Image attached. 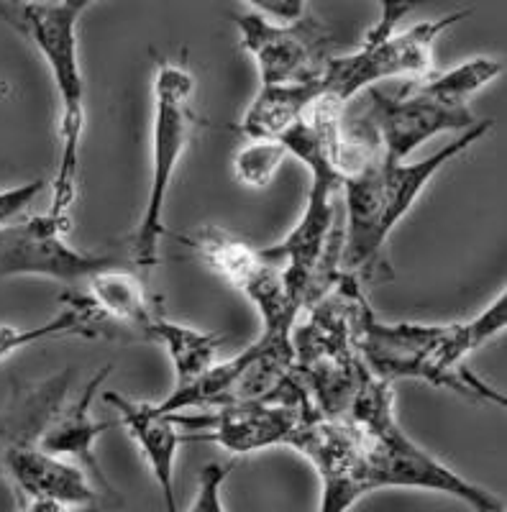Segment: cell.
I'll return each mask as SVG.
<instances>
[{
	"instance_id": "6da1fadb",
	"label": "cell",
	"mask_w": 507,
	"mask_h": 512,
	"mask_svg": "<svg viewBox=\"0 0 507 512\" xmlns=\"http://www.w3.org/2000/svg\"><path fill=\"white\" fill-rule=\"evenodd\" d=\"M500 75V59L474 57L451 70L397 82L395 88H369L338 118V167L346 175L372 157L403 164L433 136L464 134L479 123L469 100Z\"/></svg>"
},
{
	"instance_id": "7a4b0ae2",
	"label": "cell",
	"mask_w": 507,
	"mask_h": 512,
	"mask_svg": "<svg viewBox=\"0 0 507 512\" xmlns=\"http://www.w3.org/2000/svg\"><path fill=\"white\" fill-rule=\"evenodd\" d=\"M492 131V121H479L464 131L459 139L438 149L423 162H385L372 157L346 172L341 180L346 200V226L341 241V264L338 269L351 274L359 285H377L392 277L385 259V246L395 226L408 216L415 200L423 195L428 182L441 172L451 159L464 154L482 136Z\"/></svg>"
},
{
	"instance_id": "3957f363",
	"label": "cell",
	"mask_w": 507,
	"mask_h": 512,
	"mask_svg": "<svg viewBox=\"0 0 507 512\" xmlns=\"http://www.w3.org/2000/svg\"><path fill=\"white\" fill-rule=\"evenodd\" d=\"M90 3H0V18L29 39L47 64L59 98V164L52 180L49 216L70 221L80 175L85 131V77L77 47V21Z\"/></svg>"
},
{
	"instance_id": "277c9868",
	"label": "cell",
	"mask_w": 507,
	"mask_h": 512,
	"mask_svg": "<svg viewBox=\"0 0 507 512\" xmlns=\"http://www.w3.org/2000/svg\"><path fill=\"white\" fill-rule=\"evenodd\" d=\"M367 308L364 287L341 272L336 285L308 305L292 328L295 377L323 418H346L349 413L364 372L356 351V328Z\"/></svg>"
},
{
	"instance_id": "5b68a950",
	"label": "cell",
	"mask_w": 507,
	"mask_h": 512,
	"mask_svg": "<svg viewBox=\"0 0 507 512\" xmlns=\"http://www.w3.org/2000/svg\"><path fill=\"white\" fill-rule=\"evenodd\" d=\"M346 418L367 436L369 477L374 492L382 487L428 489L449 495L472 507L474 512H505L500 497L490 489L469 482L451 466L420 448L395 418V392L364 367L359 387L351 397Z\"/></svg>"
},
{
	"instance_id": "8992f818",
	"label": "cell",
	"mask_w": 507,
	"mask_h": 512,
	"mask_svg": "<svg viewBox=\"0 0 507 512\" xmlns=\"http://www.w3.org/2000/svg\"><path fill=\"white\" fill-rule=\"evenodd\" d=\"M413 11V3H382L379 18L367 31L364 41L349 54H331L321 80V100L333 111L344 113L349 103L369 88L397 80H418L433 72V44L456 21L467 18L472 8H459L441 18L420 21L410 29L397 31L405 13Z\"/></svg>"
},
{
	"instance_id": "52a82bcc",
	"label": "cell",
	"mask_w": 507,
	"mask_h": 512,
	"mask_svg": "<svg viewBox=\"0 0 507 512\" xmlns=\"http://www.w3.org/2000/svg\"><path fill=\"white\" fill-rule=\"evenodd\" d=\"M195 77L187 67L159 59L152 82V172H149V195L144 216L129 241L131 262L149 272L159 264L162 239L167 236L164 208H167L169 185L175 180L180 159L185 157L195 131Z\"/></svg>"
},
{
	"instance_id": "ba28073f",
	"label": "cell",
	"mask_w": 507,
	"mask_h": 512,
	"mask_svg": "<svg viewBox=\"0 0 507 512\" xmlns=\"http://www.w3.org/2000/svg\"><path fill=\"white\" fill-rule=\"evenodd\" d=\"M315 413L298 377L262 400L236 402L216 410L169 415L182 441H213L228 454H257L274 446H290L300 425Z\"/></svg>"
},
{
	"instance_id": "9c48e42d",
	"label": "cell",
	"mask_w": 507,
	"mask_h": 512,
	"mask_svg": "<svg viewBox=\"0 0 507 512\" xmlns=\"http://www.w3.org/2000/svg\"><path fill=\"white\" fill-rule=\"evenodd\" d=\"M239 44L259 72V88L305 85L321 82L326 62L331 57V31L305 6L295 18L277 21L246 3L241 11L231 13Z\"/></svg>"
},
{
	"instance_id": "30bf717a",
	"label": "cell",
	"mask_w": 507,
	"mask_h": 512,
	"mask_svg": "<svg viewBox=\"0 0 507 512\" xmlns=\"http://www.w3.org/2000/svg\"><path fill=\"white\" fill-rule=\"evenodd\" d=\"M182 241L257 308L262 336L292 338L303 303L292 295L285 282V269L267 249H257L216 226L200 228L195 236Z\"/></svg>"
},
{
	"instance_id": "8fae6325",
	"label": "cell",
	"mask_w": 507,
	"mask_h": 512,
	"mask_svg": "<svg viewBox=\"0 0 507 512\" xmlns=\"http://www.w3.org/2000/svg\"><path fill=\"white\" fill-rule=\"evenodd\" d=\"M290 446L308 459L321 482L318 512H349L372 495L367 436L349 418H323L313 413L298 428Z\"/></svg>"
},
{
	"instance_id": "7c38bea8",
	"label": "cell",
	"mask_w": 507,
	"mask_h": 512,
	"mask_svg": "<svg viewBox=\"0 0 507 512\" xmlns=\"http://www.w3.org/2000/svg\"><path fill=\"white\" fill-rule=\"evenodd\" d=\"M70 221L29 216L0 226V277H49L75 287L98 272L118 267V259L82 251L67 241Z\"/></svg>"
},
{
	"instance_id": "4fadbf2b",
	"label": "cell",
	"mask_w": 507,
	"mask_h": 512,
	"mask_svg": "<svg viewBox=\"0 0 507 512\" xmlns=\"http://www.w3.org/2000/svg\"><path fill=\"white\" fill-rule=\"evenodd\" d=\"M0 477L11 482L18 500H54L100 512L123 507L118 492H105L82 466L47 454L39 446H0Z\"/></svg>"
},
{
	"instance_id": "5bb4252c",
	"label": "cell",
	"mask_w": 507,
	"mask_h": 512,
	"mask_svg": "<svg viewBox=\"0 0 507 512\" xmlns=\"http://www.w3.org/2000/svg\"><path fill=\"white\" fill-rule=\"evenodd\" d=\"M113 367H103L93 379H90L85 387H82L80 397H77L72 405H62L57 415L52 418V423L47 425V431L41 433L39 443L36 446L47 454L59 456V459H67L72 464L82 466L105 492H116L113 484L108 482L103 472H100L98 456H95V441L103 436L108 428L118 423H103V420L93 418V400L98 395V390L105 384V379L111 377Z\"/></svg>"
},
{
	"instance_id": "9a60e30c",
	"label": "cell",
	"mask_w": 507,
	"mask_h": 512,
	"mask_svg": "<svg viewBox=\"0 0 507 512\" xmlns=\"http://www.w3.org/2000/svg\"><path fill=\"white\" fill-rule=\"evenodd\" d=\"M103 400L118 413V425H123L139 446L141 456L152 469L154 482L159 484L164 500V512H180L175 497V461L182 441L180 428L169 415L154 410V402H134L116 392H105Z\"/></svg>"
},
{
	"instance_id": "2e32d148",
	"label": "cell",
	"mask_w": 507,
	"mask_h": 512,
	"mask_svg": "<svg viewBox=\"0 0 507 512\" xmlns=\"http://www.w3.org/2000/svg\"><path fill=\"white\" fill-rule=\"evenodd\" d=\"M75 297L95 315L103 331L108 323H121L141 336L152 315L159 313V305L149 300L139 277L121 269V264L90 277L88 292H75Z\"/></svg>"
},
{
	"instance_id": "e0dca14e",
	"label": "cell",
	"mask_w": 507,
	"mask_h": 512,
	"mask_svg": "<svg viewBox=\"0 0 507 512\" xmlns=\"http://www.w3.org/2000/svg\"><path fill=\"white\" fill-rule=\"evenodd\" d=\"M318 100H321V82L259 88L236 128L249 141H280L310 116Z\"/></svg>"
},
{
	"instance_id": "ac0fdd59",
	"label": "cell",
	"mask_w": 507,
	"mask_h": 512,
	"mask_svg": "<svg viewBox=\"0 0 507 512\" xmlns=\"http://www.w3.org/2000/svg\"><path fill=\"white\" fill-rule=\"evenodd\" d=\"M141 338L159 344L167 351L172 369H175V387L172 390H182V387L193 384L198 377H203L216 364L218 351H221L223 341H226L223 333L198 331V328L175 323L162 310L152 315Z\"/></svg>"
},
{
	"instance_id": "d6986e66",
	"label": "cell",
	"mask_w": 507,
	"mask_h": 512,
	"mask_svg": "<svg viewBox=\"0 0 507 512\" xmlns=\"http://www.w3.org/2000/svg\"><path fill=\"white\" fill-rule=\"evenodd\" d=\"M287 159L285 146L280 141L254 139L239 149L234 157L236 180L246 187H264L277 175L280 164Z\"/></svg>"
},
{
	"instance_id": "ffe728a7",
	"label": "cell",
	"mask_w": 507,
	"mask_h": 512,
	"mask_svg": "<svg viewBox=\"0 0 507 512\" xmlns=\"http://www.w3.org/2000/svg\"><path fill=\"white\" fill-rule=\"evenodd\" d=\"M231 466H223L218 461H210L200 469L198 489L185 512H226L223 505V484H226Z\"/></svg>"
},
{
	"instance_id": "44dd1931",
	"label": "cell",
	"mask_w": 507,
	"mask_h": 512,
	"mask_svg": "<svg viewBox=\"0 0 507 512\" xmlns=\"http://www.w3.org/2000/svg\"><path fill=\"white\" fill-rule=\"evenodd\" d=\"M41 190H44V182L34 180L26 182V185H18L11 187V190L0 192V226L16 221V218L39 198Z\"/></svg>"
},
{
	"instance_id": "7402d4cb",
	"label": "cell",
	"mask_w": 507,
	"mask_h": 512,
	"mask_svg": "<svg viewBox=\"0 0 507 512\" xmlns=\"http://www.w3.org/2000/svg\"><path fill=\"white\" fill-rule=\"evenodd\" d=\"M18 512H100L93 507H67L54 500H21Z\"/></svg>"
}]
</instances>
